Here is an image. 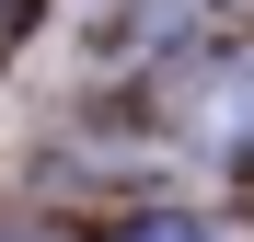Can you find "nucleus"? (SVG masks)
<instances>
[{"label": "nucleus", "instance_id": "nucleus-1", "mask_svg": "<svg viewBox=\"0 0 254 242\" xmlns=\"http://www.w3.org/2000/svg\"><path fill=\"white\" fill-rule=\"evenodd\" d=\"M116 242H231L220 219H196V208H150V219H127Z\"/></svg>", "mask_w": 254, "mask_h": 242}, {"label": "nucleus", "instance_id": "nucleus-2", "mask_svg": "<svg viewBox=\"0 0 254 242\" xmlns=\"http://www.w3.org/2000/svg\"><path fill=\"white\" fill-rule=\"evenodd\" d=\"M23 23H35V0H0V47H12V35H23Z\"/></svg>", "mask_w": 254, "mask_h": 242}]
</instances>
